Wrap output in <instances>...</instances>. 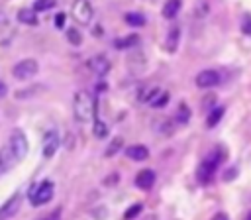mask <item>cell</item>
<instances>
[{
	"label": "cell",
	"mask_w": 251,
	"mask_h": 220,
	"mask_svg": "<svg viewBox=\"0 0 251 220\" xmlns=\"http://www.w3.org/2000/svg\"><path fill=\"white\" fill-rule=\"evenodd\" d=\"M67 39H69V41H71L73 45H80V41H82V37H80L78 29H75V28L67 29Z\"/></svg>",
	"instance_id": "obj_25"
},
{
	"label": "cell",
	"mask_w": 251,
	"mask_h": 220,
	"mask_svg": "<svg viewBox=\"0 0 251 220\" xmlns=\"http://www.w3.org/2000/svg\"><path fill=\"white\" fill-rule=\"evenodd\" d=\"M222 116H224V108H222V106L212 108V110H210V114H208V118H206V126H208V128L218 126V122L222 120Z\"/></svg>",
	"instance_id": "obj_19"
},
{
	"label": "cell",
	"mask_w": 251,
	"mask_h": 220,
	"mask_svg": "<svg viewBox=\"0 0 251 220\" xmlns=\"http://www.w3.org/2000/svg\"><path fill=\"white\" fill-rule=\"evenodd\" d=\"M20 206H22V194L16 192V194H12V196L0 206V220H10L12 216H16V212L20 210Z\"/></svg>",
	"instance_id": "obj_7"
},
{
	"label": "cell",
	"mask_w": 251,
	"mask_h": 220,
	"mask_svg": "<svg viewBox=\"0 0 251 220\" xmlns=\"http://www.w3.org/2000/svg\"><path fill=\"white\" fill-rule=\"evenodd\" d=\"M18 20L22 24H27V26H35L37 24V16H35V10H29V8H22L18 12Z\"/></svg>",
	"instance_id": "obj_18"
},
{
	"label": "cell",
	"mask_w": 251,
	"mask_h": 220,
	"mask_svg": "<svg viewBox=\"0 0 251 220\" xmlns=\"http://www.w3.org/2000/svg\"><path fill=\"white\" fill-rule=\"evenodd\" d=\"M71 14L78 24H90V20L94 16V10H92V4L88 0H75L73 8H71Z\"/></svg>",
	"instance_id": "obj_4"
},
{
	"label": "cell",
	"mask_w": 251,
	"mask_h": 220,
	"mask_svg": "<svg viewBox=\"0 0 251 220\" xmlns=\"http://www.w3.org/2000/svg\"><path fill=\"white\" fill-rule=\"evenodd\" d=\"M241 31L245 35H251V14H243V20H241Z\"/></svg>",
	"instance_id": "obj_28"
},
{
	"label": "cell",
	"mask_w": 251,
	"mask_h": 220,
	"mask_svg": "<svg viewBox=\"0 0 251 220\" xmlns=\"http://www.w3.org/2000/svg\"><path fill=\"white\" fill-rule=\"evenodd\" d=\"M145 220H157V216H155V214H151V216H147Z\"/></svg>",
	"instance_id": "obj_34"
},
{
	"label": "cell",
	"mask_w": 251,
	"mask_h": 220,
	"mask_svg": "<svg viewBox=\"0 0 251 220\" xmlns=\"http://www.w3.org/2000/svg\"><path fill=\"white\" fill-rule=\"evenodd\" d=\"M6 92H8V86L4 84V81H0V98H2Z\"/></svg>",
	"instance_id": "obj_32"
},
{
	"label": "cell",
	"mask_w": 251,
	"mask_h": 220,
	"mask_svg": "<svg viewBox=\"0 0 251 220\" xmlns=\"http://www.w3.org/2000/svg\"><path fill=\"white\" fill-rule=\"evenodd\" d=\"M55 6V0H37L35 4H33V10L35 12H43V10H49V8H53Z\"/></svg>",
	"instance_id": "obj_26"
},
{
	"label": "cell",
	"mask_w": 251,
	"mask_h": 220,
	"mask_svg": "<svg viewBox=\"0 0 251 220\" xmlns=\"http://www.w3.org/2000/svg\"><path fill=\"white\" fill-rule=\"evenodd\" d=\"M37 71H39V65H37L35 59H22L20 63L14 65L12 75L18 81H29V79H33L37 75Z\"/></svg>",
	"instance_id": "obj_3"
},
{
	"label": "cell",
	"mask_w": 251,
	"mask_h": 220,
	"mask_svg": "<svg viewBox=\"0 0 251 220\" xmlns=\"http://www.w3.org/2000/svg\"><path fill=\"white\" fill-rule=\"evenodd\" d=\"M155 185V171L151 169H143L135 175V187L141 191H149Z\"/></svg>",
	"instance_id": "obj_12"
},
{
	"label": "cell",
	"mask_w": 251,
	"mask_h": 220,
	"mask_svg": "<svg viewBox=\"0 0 251 220\" xmlns=\"http://www.w3.org/2000/svg\"><path fill=\"white\" fill-rule=\"evenodd\" d=\"M194 82H196V86H200V88H212V86L220 84V75H218V71L204 69V71H200V73L196 75Z\"/></svg>",
	"instance_id": "obj_8"
},
{
	"label": "cell",
	"mask_w": 251,
	"mask_h": 220,
	"mask_svg": "<svg viewBox=\"0 0 251 220\" xmlns=\"http://www.w3.org/2000/svg\"><path fill=\"white\" fill-rule=\"evenodd\" d=\"M141 208H143V206H141L139 202L131 204V206L124 212V218H126V220H133V218H137V216H139V212H141Z\"/></svg>",
	"instance_id": "obj_24"
},
{
	"label": "cell",
	"mask_w": 251,
	"mask_h": 220,
	"mask_svg": "<svg viewBox=\"0 0 251 220\" xmlns=\"http://www.w3.org/2000/svg\"><path fill=\"white\" fill-rule=\"evenodd\" d=\"M169 98H171V94L167 90H163V88H151V92H149V96H147L145 102H149L153 108H163V106L169 104Z\"/></svg>",
	"instance_id": "obj_10"
},
{
	"label": "cell",
	"mask_w": 251,
	"mask_h": 220,
	"mask_svg": "<svg viewBox=\"0 0 251 220\" xmlns=\"http://www.w3.org/2000/svg\"><path fill=\"white\" fill-rule=\"evenodd\" d=\"M212 220H229V218H227V214H224V212H218L216 216H212Z\"/></svg>",
	"instance_id": "obj_31"
},
{
	"label": "cell",
	"mask_w": 251,
	"mask_h": 220,
	"mask_svg": "<svg viewBox=\"0 0 251 220\" xmlns=\"http://www.w3.org/2000/svg\"><path fill=\"white\" fill-rule=\"evenodd\" d=\"M178 43H180V28L178 26H171L169 31H167V37H165V49L169 53H175Z\"/></svg>",
	"instance_id": "obj_14"
},
{
	"label": "cell",
	"mask_w": 251,
	"mask_h": 220,
	"mask_svg": "<svg viewBox=\"0 0 251 220\" xmlns=\"http://www.w3.org/2000/svg\"><path fill=\"white\" fill-rule=\"evenodd\" d=\"M94 136H96L98 139H102V138L108 136V126H106L102 120H96V122H94Z\"/></svg>",
	"instance_id": "obj_23"
},
{
	"label": "cell",
	"mask_w": 251,
	"mask_h": 220,
	"mask_svg": "<svg viewBox=\"0 0 251 220\" xmlns=\"http://www.w3.org/2000/svg\"><path fill=\"white\" fill-rule=\"evenodd\" d=\"M120 147H122V139H120V138L112 139L110 145H108V149H106V157H112L116 151H120Z\"/></svg>",
	"instance_id": "obj_27"
},
{
	"label": "cell",
	"mask_w": 251,
	"mask_h": 220,
	"mask_svg": "<svg viewBox=\"0 0 251 220\" xmlns=\"http://www.w3.org/2000/svg\"><path fill=\"white\" fill-rule=\"evenodd\" d=\"M214 171H216V163H212V161H202L200 163V167L196 169V179L202 183V185H206V183H210L212 181V177H214Z\"/></svg>",
	"instance_id": "obj_13"
},
{
	"label": "cell",
	"mask_w": 251,
	"mask_h": 220,
	"mask_svg": "<svg viewBox=\"0 0 251 220\" xmlns=\"http://www.w3.org/2000/svg\"><path fill=\"white\" fill-rule=\"evenodd\" d=\"M126 155H127L129 159H133V161H145V159L149 157V149H147L145 145L135 143V145L126 147Z\"/></svg>",
	"instance_id": "obj_15"
},
{
	"label": "cell",
	"mask_w": 251,
	"mask_h": 220,
	"mask_svg": "<svg viewBox=\"0 0 251 220\" xmlns=\"http://www.w3.org/2000/svg\"><path fill=\"white\" fill-rule=\"evenodd\" d=\"M88 69H90L94 75L104 77V75L110 71V61H108V57H104V55H94L92 59H88Z\"/></svg>",
	"instance_id": "obj_9"
},
{
	"label": "cell",
	"mask_w": 251,
	"mask_h": 220,
	"mask_svg": "<svg viewBox=\"0 0 251 220\" xmlns=\"http://www.w3.org/2000/svg\"><path fill=\"white\" fill-rule=\"evenodd\" d=\"M180 6H182V0H165V6H163V16L167 18V20H173L176 14H178V10H180Z\"/></svg>",
	"instance_id": "obj_17"
},
{
	"label": "cell",
	"mask_w": 251,
	"mask_h": 220,
	"mask_svg": "<svg viewBox=\"0 0 251 220\" xmlns=\"http://www.w3.org/2000/svg\"><path fill=\"white\" fill-rule=\"evenodd\" d=\"M137 43V35H129V37H126V39H116L114 41V45L118 47V49H124V47H133Z\"/></svg>",
	"instance_id": "obj_22"
},
{
	"label": "cell",
	"mask_w": 251,
	"mask_h": 220,
	"mask_svg": "<svg viewBox=\"0 0 251 220\" xmlns=\"http://www.w3.org/2000/svg\"><path fill=\"white\" fill-rule=\"evenodd\" d=\"M18 163H20V159H18V155L14 153L12 145H10V143H4V145L0 147V173H6V171H10V169H14Z\"/></svg>",
	"instance_id": "obj_5"
},
{
	"label": "cell",
	"mask_w": 251,
	"mask_h": 220,
	"mask_svg": "<svg viewBox=\"0 0 251 220\" xmlns=\"http://www.w3.org/2000/svg\"><path fill=\"white\" fill-rule=\"evenodd\" d=\"M126 24H129L133 28H141V26H145V16L139 14V12H127L126 14Z\"/></svg>",
	"instance_id": "obj_20"
},
{
	"label": "cell",
	"mask_w": 251,
	"mask_h": 220,
	"mask_svg": "<svg viewBox=\"0 0 251 220\" xmlns=\"http://www.w3.org/2000/svg\"><path fill=\"white\" fill-rule=\"evenodd\" d=\"M73 112H75V118L82 124L90 122L94 118V100L88 92L84 90H78L73 98Z\"/></svg>",
	"instance_id": "obj_1"
},
{
	"label": "cell",
	"mask_w": 251,
	"mask_h": 220,
	"mask_svg": "<svg viewBox=\"0 0 251 220\" xmlns=\"http://www.w3.org/2000/svg\"><path fill=\"white\" fill-rule=\"evenodd\" d=\"M51 198H53V183H49V181H43L29 189V202L33 206H43Z\"/></svg>",
	"instance_id": "obj_2"
},
{
	"label": "cell",
	"mask_w": 251,
	"mask_h": 220,
	"mask_svg": "<svg viewBox=\"0 0 251 220\" xmlns=\"http://www.w3.org/2000/svg\"><path fill=\"white\" fill-rule=\"evenodd\" d=\"M43 220H59V212H53V214H49V216H45Z\"/></svg>",
	"instance_id": "obj_33"
},
{
	"label": "cell",
	"mask_w": 251,
	"mask_h": 220,
	"mask_svg": "<svg viewBox=\"0 0 251 220\" xmlns=\"http://www.w3.org/2000/svg\"><path fill=\"white\" fill-rule=\"evenodd\" d=\"M63 24H65V14L59 12V14L55 16V26H57V28H63Z\"/></svg>",
	"instance_id": "obj_30"
},
{
	"label": "cell",
	"mask_w": 251,
	"mask_h": 220,
	"mask_svg": "<svg viewBox=\"0 0 251 220\" xmlns=\"http://www.w3.org/2000/svg\"><path fill=\"white\" fill-rule=\"evenodd\" d=\"M8 143L12 145V149H14V153L18 155V159H20V161L27 155V139H25L24 132L14 130V132H12V136H10V141H8Z\"/></svg>",
	"instance_id": "obj_6"
},
{
	"label": "cell",
	"mask_w": 251,
	"mask_h": 220,
	"mask_svg": "<svg viewBox=\"0 0 251 220\" xmlns=\"http://www.w3.org/2000/svg\"><path fill=\"white\" fill-rule=\"evenodd\" d=\"M214 102H216V96H214V94H208V96L202 100V108H204V110H212Z\"/></svg>",
	"instance_id": "obj_29"
},
{
	"label": "cell",
	"mask_w": 251,
	"mask_h": 220,
	"mask_svg": "<svg viewBox=\"0 0 251 220\" xmlns=\"http://www.w3.org/2000/svg\"><path fill=\"white\" fill-rule=\"evenodd\" d=\"M127 65H129V69H133L135 73H141L143 69H145V57H143V53L141 51H131L129 55H127Z\"/></svg>",
	"instance_id": "obj_16"
},
{
	"label": "cell",
	"mask_w": 251,
	"mask_h": 220,
	"mask_svg": "<svg viewBox=\"0 0 251 220\" xmlns=\"http://www.w3.org/2000/svg\"><path fill=\"white\" fill-rule=\"evenodd\" d=\"M57 147H59V134L55 130H51L43 138V155L45 157H53L55 151H57Z\"/></svg>",
	"instance_id": "obj_11"
},
{
	"label": "cell",
	"mask_w": 251,
	"mask_h": 220,
	"mask_svg": "<svg viewBox=\"0 0 251 220\" xmlns=\"http://www.w3.org/2000/svg\"><path fill=\"white\" fill-rule=\"evenodd\" d=\"M245 220H251V212H249V214H247V216H245Z\"/></svg>",
	"instance_id": "obj_35"
},
{
	"label": "cell",
	"mask_w": 251,
	"mask_h": 220,
	"mask_svg": "<svg viewBox=\"0 0 251 220\" xmlns=\"http://www.w3.org/2000/svg\"><path fill=\"white\" fill-rule=\"evenodd\" d=\"M176 110H178V112H176V120H178V124H180V126L188 124V120H190V108H188V104H186V102H180Z\"/></svg>",
	"instance_id": "obj_21"
}]
</instances>
